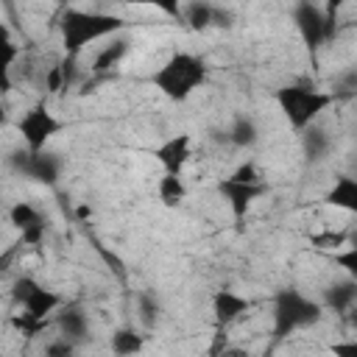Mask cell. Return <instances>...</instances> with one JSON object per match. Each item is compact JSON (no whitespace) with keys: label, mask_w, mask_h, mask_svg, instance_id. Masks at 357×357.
<instances>
[{"label":"cell","mask_w":357,"mask_h":357,"mask_svg":"<svg viewBox=\"0 0 357 357\" xmlns=\"http://www.w3.org/2000/svg\"><path fill=\"white\" fill-rule=\"evenodd\" d=\"M128 20L112 11H86V8H67L59 17V36L64 56H81L89 45L123 33Z\"/></svg>","instance_id":"cell-1"},{"label":"cell","mask_w":357,"mask_h":357,"mask_svg":"<svg viewBox=\"0 0 357 357\" xmlns=\"http://www.w3.org/2000/svg\"><path fill=\"white\" fill-rule=\"evenodd\" d=\"M151 84L173 103H184L192 92L206 84V61L190 50L170 53L162 67L151 75Z\"/></svg>","instance_id":"cell-2"},{"label":"cell","mask_w":357,"mask_h":357,"mask_svg":"<svg viewBox=\"0 0 357 357\" xmlns=\"http://www.w3.org/2000/svg\"><path fill=\"white\" fill-rule=\"evenodd\" d=\"M324 312L326 310L321 307V301L310 298L298 287H282L273 293L271 301V332L276 340H284L301 329L315 326L324 318Z\"/></svg>","instance_id":"cell-3"},{"label":"cell","mask_w":357,"mask_h":357,"mask_svg":"<svg viewBox=\"0 0 357 357\" xmlns=\"http://www.w3.org/2000/svg\"><path fill=\"white\" fill-rule=\"evenodd\" d=\"M279 112L284 114L293 131H304L307 126L318 123V117L335 103V95L310 84H284L273 92Z\"/></svg>","instance_id":"cell-4"},{"label":"cell","mask_w":357,"mask_h":357,"mask_svg":"<svg viewBox=\"0 0 357 357\" xmlns=\"http://www.w3.org/2000/svg\"><path fill=\"white\" fill-rule=\"evenodd\" d=\"M268 190L271 187H268L262 170L251 159L240 162L229 176H223L218 181V195L229 204L231 218H234L237 226H243V220H245L248 209L254 206V201H259L262 195H268Z\"/></svg>","instance_id":"cell-5"},{"label":"cell","mask_w":357,"mask_h":357,"mask_svg":"<svg viewBox=\"0 0 357 357\" xmlns=\"http://www.w3.org/2000/svg\"><path fill=\"white\" fill-rule=\"evenodd\" d=\"M8 165L17 176H22L28 181H36V184H47V187H53L61 178V170H64V159L59 153L47 151V148H42V151H28V148L11 151Z\"/></svg>","instance_id":"cell-6"},{"label":"cell","mask_w":357,"mask_h":357,"mask_svg":"<svg viewBox=\"0 0 357 357\" xmlns=\"http://www.w3.org/2000/svg\"><path fill=\"white\" fill-rule=\"evenodd\" d=\"M293 22L298 28L301 42L315 53L321 50L326 42L335 39L337 33V17H329L321 6H315L312 0H298L293 8Z\"/></svg>","instance_id":"cell-7"},{"label":"cell","mask_w":357,"mask_h":357,"mask_svg":"<svg viewBox=\"0 0 357 357\" xmlns=\"http://www.w3.org/2000/svg\"><path fill=\"white\" fill-rule=\"evenodd\" d=\"M61 128H64V123L47 109L45 100H39V103H33L31 109H25V112L20 114V120H17V131H20V137H22V142H25L28 151H42V148H47V142H50Z\"/></svg>","instance_id":"cell-8"},{"label":"cell","mask_w":357,"mask_h":357,"mask_svg":"<svg viewBox=\"0 0 357 357\" xmlns=\"http://www.w3.org/2000/svg\"><path fill=\"white\" fill-rule=\"evenodd\" d=\"M11 298H14V304H20L25 312L39 315V318L56 315V310L64 304V298H61L56 290L39 284L33 276H17V279L11 282Z\"/></svg>","instance_id":"cell-9"},{"label":"cell","mask_w":357,"mask_h":357,"mask_svg":"<svg viewBox=\"0 0 357 357\" xmlns=\"http://www.w3.org/2000/svg\"><path fill=\"white\" fill-rule=\"evenodd\" d=\"M153 156H156L162 173H184L187 162L192 159V134H187V131L170 134L167 139H162L153 148Z\"/></svg>","instance_id":"cell-10"},{"label":"cell","mask_w":357,"mask_h":357,"mask_svg":"<svg viewBox=\"0 0 357 357\" xmlns=\"http://www.w3.org/2000/svg\"><path fill=\"white\" fill-rule=\"evenodd\" d=\"M251 307H254L251 298H245V296L237 293V290H229V287L215 290V296H212V318H215V326H218V329L231 326V324L240 321Z\"/></svg>","instance_id":"cell-11"},{"label":"cell","mask_w":357,"mask_h":357,"mask_svg":"<svg viewBox=\"0 0 357 357\" xmlns=\"http://www.w3.org/2000/svg\"><path fill=\"white\" fill-rule=\"evenodd\" d=\"M78 75H81L78 73V56H61L45 70V78H42L45 92L47 95H61V92L73 89L78 84Z\"/></svg>","instance_id":"cell-12"},{"label":"cell","mask_w":357,"mask_h":357,"mask_svg":"<svg viewBox=\"0 0 357 357\" xmlns=\"http://www.w3.org/2000/svg\"><path fill=\"white\" fill-rule=\"evenodd\" d=\"M354 301H357V282H354V276H346L340 282H332L324 290L321 307L335 312V315H346V312L354 310Z\"/></svg>","instance_id":"cell-13"},{"label":"cell","mask_w":357,"mask_h":357,"mask_svg":"<svg viewBox=\"0 0 357 357\" xmlns=\"http://www.w3.org/2000/svg\"><path fill=\"white\" fill-rule=\"evenodd\" d=\"M56 329H59L61 337L78 343V340H84L86 332H89V318H86V312H84L78 304H67V307L61 304V307L56 310Z\"/></svg>","instance_id":"cell-14"},{"label":"cell","mask_w":357,"mask_h":357,"mask_svg":"<svg viewBox=\"0 0 357 357\" xmlns=\"http://www.w3.org/2000/svg\"><path fill=\"white\" fill-rule=\"evenodd\" d=\"M128 47H131V42H128L126 36H120V33L109 36V45H103V47L95 53L89 73H92V75H106V73H112V67H117V64L128 56Z\"/></svg>","instance_id":"cell-15"},{"label":"cell","mask_w":357,"mask_h":357,"mask_svg":"<svg viewBox=\"0 0 357 357\" xmlns=\"http://www.w3.org/2000/svg\"><path fill=\"white\" fill-rule=\"evenodd\" d=\"M298 134H301V153H304L307 162H321V159L329 156V151H332V134L324 126L312 123V126H307Z\"/></svg>","instance_id":"cell-16"},{"label":"cell","mask_w":357,"mask_h":357,"mask_svg":"<svg viewBox=\"0 0 357 357\" xmlns=\"http://www.w3.org/2000/svg\"><path fill=\"white\" fill-rule=\"evenodd\" d=\"M324 204L343 209V212H357V178L354 176H337L332 187L324 195Z\"/></svg>","instance_id":"cell-17"},{"label":"cell","mask_w":357,"mask_h":357,"mask_svg":"<svg viewBox=\"0 0 357 357\" xmlns=\"http://www.w3.org/2000/svg\"><path fill=\"white\" fill-rule=\"evenodd\" d=\"M17 59H20V45L11 39L8 28L0 22V95L11 92V86H14L11 73H14Z\"/></svg>","instance_id":"cell-18"},{"label":"cell","mask_w":357,"mask_h":357,"mask_svg":"<svg viewBox=\"0 0 357 357\" xmlns=\"http://www.w3.org/2000/svg\"><path fill=\"white\" fill-rule=\"evenodd\" d=\"M215 11L218 6L209 0H187L181 6V22L190 31H206V28H215Z\"/></svg>","instance_id":"cell-19"},{"label":"cell","mask_w":357,"mask_h":357,"mask_svg":"<svg viewBox=\"0 0 357 357\" xmlns=\"http://www.w3.org/2000/svg\"><path fill=\"white\" fill-rule=\"evenodd\" d=\"M226 139H229L234 148L248 151V148H254V145L259 142V128H257V123H254L251 117L240 114V117L231 120V126H229V131H226Z\"/></svg>","instance_id":"cell-20"},{"label":"cell","mask_w":357,"mask_h":357,"mask_svg":"<svg viewBox=\"0 0 357 357\" xmlns=\"http://www.w3.org/2000/svg\"><path fill=\"white\" fill-rule=\"evenodd\" d=\"M156 195L165 206H181L187 201V184L181 173H162V178L156 181Z\"/></svg>","instance_id":"cell-21"},{"label":"cell","mask_w":357,"mask_h":357,"mask_svg":"<svg viewBox=\"0 0 357 357\" xmlns=\"http://www.w3.org/2000/svg\"><path fill=\"white\" fill-rule=\"evenodd\" d=\"M142 346H145V337H142L139 332H134L131 326H123V329H117V332L109 337V349H112V354H117V357L137 354V351H142Z\"/></svg>","instance_id":"cell-22"},{"label":"cell","mask_w":357,"mask_h":357,"mask_svg":"<svg viewBox=\"0 0 357 357\" xmlns=\"http://www.w3.org/2000/svg\"><path fill=\"white\" fill-rule=\"evenodd\" d=\"M39 220H45V215H42L33 204H28V201H14V204L8 206V223H11L17 231H22V229H28V226H33V223H39Z\"/></svg>","instance_id":"cell-23"},{"label":"cell","mask_w":357,"mask_h":357,"mask_svg":"<svg viewBox=\"0 0 357 357\" xmlns=\"http://www.w3.org/2000/svg\"><path fill=\"white\" fill-rule=\"evenodd\" d=\"M11 326L20 332V335H25V337H36V335H42L47 326H50V318H39V315H31V312H14L11 315Z\"/></svg>","instance_id":"cell-24"},{"label":"cell","mask_w":357,"mask_h":357,"mask_svg":"<svg viewBox=\"0 0 357 357\" xmlns=\"http://www.w3.org/2000/svg\"><path fill=\"white\" fill-rule=\"evenodd\" d=\"M310 243L324 251H337V248L349 245V231L346 229H324V231L310 234Z\"/></svg>","instance_id":"cell-25"},{"label":"cell","mask_w":357,"mask_h":357,"mask_svg":"<svg viewBox=\"0 0 357 357\" xmlns=\"http://www.w3.org/2000/svg\"><path fill=\"white\" fill-rule=\"evenodd\" d=\"M123 3H128V6H148V8H156L159 14L181 22V6H184V0H123Z\"/></svg>","instance_id":"cell-26"},{"label":"cell","mask_w":357,"mask_h":357,"mask_svg":"<svg viewBox=\"0 0 357 357\" xmlns=\"http://www.w3.org/2000/svg\"><path fill=\"white\" fill-rule=\"evenodd\" d=\"M137 304H139V318L145 326H153L156 318H159V301L151 296V293H139L137 296Z\"/></svg>","instance_id":"cell-27"},{"label":"cell","mask_w":357,"mask_h":357,"mask_svg":"<svg viewBox=\"0 0 357 357\" xmlns=\"http://www.w3.org/2000/svg\"><path fill=\"white\" fill-rule=\"evenodd\" d=\"M45 234H47V220H39V223H33V226L17 231V237L22 240L25 248H36V245L45 240Z\"/></svg>","instance_id":"cell-28"},{"label":"cell","mask_w":357,"mask_h":357,"mask_svg":"<svg viewBox=\"0 0 357 357\" xmlns=\"http://www.w3.org/2000/svg\"><path fill=\"white\" fill-rule=\"evenodd\" d=\"M335 265L346 271V276H357V251L354 245H343V251H335Z\"/></svg>","instance_id":"cell-29"},{"label":"cell","mask_w":357,"mask_h":357,"mask_svg":"<svg viewBox=\"0 0 357 357\" xmlns=\"http://www.w3.org/2000/svg\"><path fill=\"white\" fill-rule=\"evenodd\" d=\"M22 248H25V245H22V240L17 237L11 245H6V248L0 251V273H6L8 268H14V262H17V257H20Z\"/></svg>","instance_id":"cell-30"},{"label":"cell","mask_w":357,"mask_h":357,"mask_svg":"<svg viewBox=\"0 0 357 357\" xmlns=\"http://www.w3.org/2000/svg\"><path fill=\"white\" fill-rule=\"evenodd\" d=\"M75 351V343L73 340H67V337H59V340H53L50 346H45V354H50V357H59V354H73Z\"/></svg>","instance_id":"cell-31"},{"label":"cell","mask_w":357,"mask_h":357,"mask_svg":"<svg viewBox=\"0 0 357 357\" xmlns=\"http://www.w3.org/2000/svg\"><path fill=\"white\" fill-rule=\"evenodd\" d=\"M349 0H324V11L329 14V17H337V11L346 6Z\"/></svg>","instance_id":"cell-32"},{"label":"cell","mask_w":357,"mask_h":357,"mask_svg":"<svg viewBox=\"0 0 357 357\" xmlns=\"http://www.w3.org/2000/svg\"><path fill=\"white\" fill-rule=\"evenodd\" d=\"M332 351H335V354H346V351H357V343H340V346H335Z\"/></svg>","instance_id":"cell-33"},{"label":"cell","mask_w":357,"mask_h":357,"mask_svg":"<svg viewBox=\"0 0 357 357\" xmlns=\"http://www.w3.org/2000/svg\"><path fill=\"white\" fill-rule=\"evenodd\" d=\"M3 126H8V109H6V103H3V98H0V128Z\"/></svg>","instance_id":"cell-34"},{"label":"cell","mask_w":357,"mask_h":357,"mask_svg":"<svg viewBox=\"0 0 357 357\" xmlns=\"http://www.w3.org/2000/svg\"><path fill=\"white\" fill-rule=\"evenodd\" d=\"M3 3H6V8H8L11 14H14V0H3Z\"/></svg>","instance_id":"cell-35"}]
</instances>
